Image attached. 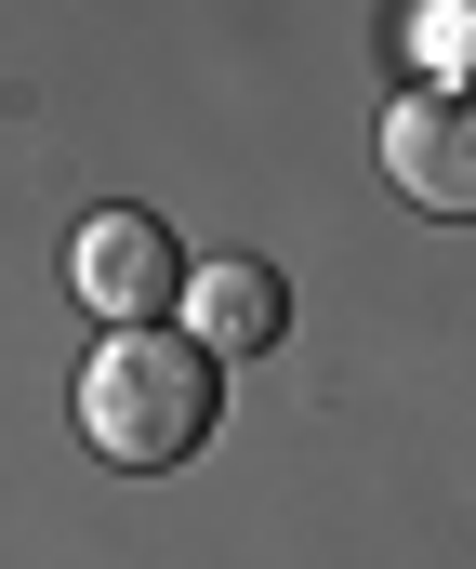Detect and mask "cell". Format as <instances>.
<instances>
[{
	"instance_id": "cell-2",
	"label": "cell",
	"mask_w": 476,
	"mask_h": 569,
	"mask_svg": "<svg viewBox=\"0 0 476 569\" xmlns=\"http://www.w3.org/2000/svg\"><path fill=\"white\" fill-rule=\"evenodd\" d=\"M80 291L107 331H159V305H185V252L159 239L146 212H93L80 226Z\"/></svg>"
},
{
	"instance_id": "cell-1",
	"label": "cell",
	"mask_w": 476,
	"mask_h": 569,
	"mask_svg": "<svg viewBox=\"0 0 476 569\" xmlns=\"http://www.w3.org/2000/svg\"><path fill=\"white\" fill-rule=\"evenodd\" d=\"M212 411H225V358H199L185 331H107V358L80 371V437L120 477L199 463L212 450Z\"/></svg>"
},
{
	"instance_id": "cell-3",
	"label": "cell",
	"mask_w": 476,
	"mask_h": 569,
	"mask_svg": "<svg viewBox=\"0 0 476 569\" xmlns=\"http://www.w3.org/2000/svg\"><path fill=\"white\" fill-rule=\"evenodd\" d=\"M185 305H199V358H278V331H292V279L265 252L185 266Z\"/></svg>"
},
{
	"instance_id": "cell-4",
	"label": "cell",
	"mask_w": 476,
	"mask_h": 569,
	"mask_svg": "<svg viewBox=\"0 0 476 569\" xmlns=\"http://www.w3.org/2000/svg\"><path fill=\"white\" fill-rule=\"evenodd\" d=\"M384 172L424 199V212H476V159H464V93H411L384 120Z\"/></svg>"
},
{
	"instance_id": "cell-5",
	"label": "cell",
	"mask_w": 476,
	"mask_h": 569,
	"mask_svg": "<svg viewBox=\"0 0 476 569\" xmlns=\"http://www.w3.org/2000/svg\"><path fill=\"white\" fill-rule=\"evenodd\" d=\"M464 27H476V0H411V67L424 80H464Z\"/></svg>"
}]
</instances>
